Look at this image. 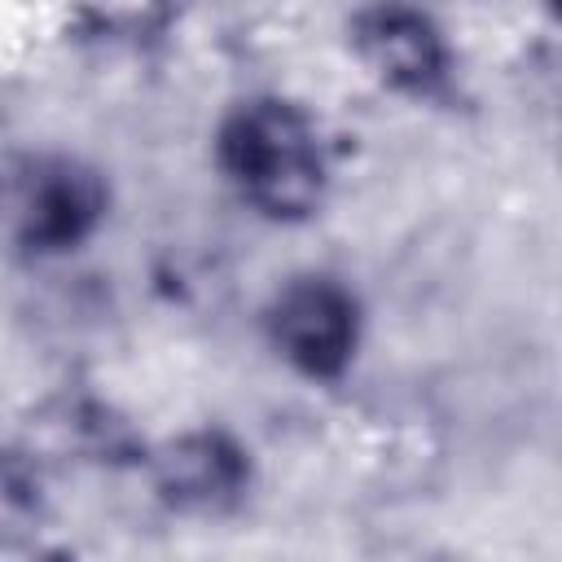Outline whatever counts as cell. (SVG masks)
I'll use <instances>...</instances> for the list:
<instances>
[{"mask_svg":"<svg viewBox=\"0 0 562 562\" xmlns=\"http://www.w3.org/2000/svg\"><path fill=\"white\" fill-rule=\"evenodd\" d=\"M215 158L241 202L268 220H307L325 202V145L294 101L250 97L228 110L215 136Z\"/></svg>","mask_w":562,"mask_h":562,"instance_id":"cell-1","label":"cell"},{"mask_svg":"<svg viewBox=\"0 0 562 562\" xmlns=\"http://www.w3.org/2000/svg\"><path fill=\"white\" fill-rule=\"evenodd\" d=\"M110 193L97 167L70 154L31 158L18 176L13 198V233L31 255H66L83 246L105 220Z\"/></svg>","mask_w":562,"mask_h":562,"instance_id":"cell-2","label":"cell"},{"mask_svg":"<svg viewBox=\"0 0 562 562\" xmlns=\"http://www.w3.org/2000/svg\"><path fill=\"white\" fill-rule=\"evenodd\" d=\"M268 338L303 378L329 382L356 356L360 303L334 277H294L268 303Z\"/></svg>","mask_w":562,"mask_h":562,"instance_id":"cell-3","label":"cell"},{"mask_svg":"<svg viewBox=\"0 0 562 562\" xmlns=\"http://www.w3.org/2000/svg\"><path fill=\"white\" fill-rule=\"evenodd\" d=\"M351 48L378 83L400 97L435 101L452 83V48L430 13L408 0H378L356 13Z\"/></svg>","mask_w":562,"mask_h":562,"instance_id":"cell-4","label":"cell"},{"mask_svg":"<svg viewBox=\"0 0 562 562\" xmlns=\"http://www.w3.org/2000/svg\"><path fill=\"white\" fill-rule=\"evenodd\" d=\"M154 492L180 514H228L250 487V452L224 430H189L167 439L154 461Z\"/></svg>","mask_w":562,"mask_h":562,"instance_id":"cell-5","label":"cell"},{"mask_svg":"<svg viewBox=\"0 0 562 562\" xmlns=\"http://www.w3.org/2000/svg\"><path fill=\"white\" fill-rule=\"evenodd\" d=\"M48 522L44 474L26 452L0 448V549L31 544Z\"/></svg>","mask_w":562,"mask_h":562,"instance_id":"cell-6","label":"cell"}]
</instances>
